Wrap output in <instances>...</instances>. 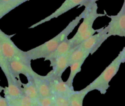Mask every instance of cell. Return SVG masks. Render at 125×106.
I'll list each match as a JSON object with an SVG mask.
<instances>
[{"mask_svg": "<svg viewBox=\"0 0 125 106\" xmlns=\"http://www.w3.org/2000/svg\"><path fill=\"white\" fill-rule=\"evenodd\" d=\"M83 18V14L81 13L79 16L73 20L65 29H63L54 38L39 46L27 51L26 53L29 59L31 60H35L38 59L45 58L51 53H52L61 43L67 39L70 34L74 30Z\"/></svg>", "mask_w": 125, "mask_h": 106, "instance_id": "obj_1", "label": "cell"}, {"mask_svg": "<svg viewBox=\"0 0 125 106\" xmlns=\"http://www.w3.org/2000/svg\"><path fill=\"white\" fill-rule=\"evenodd\" d=\"M122 63V59L118 55L96 79L83 90L88 93L92 91L98 90L101 94H106L110 87V82L117 74Z\"/></svg>", "mask_w": 125, "mask_h": 106, "instance_id": "obj_2", "label": "cell"}, {"mask_svg": "<svg viewBox=\"0 0 125 106\" xmlns=\"http://www.w3.org/2000/svg\"><path fill=\"white\" fill-rule=\"evenodd\" d=\"M12 36L7 35L0 29V45L6 58L9 62L18 61L31 66V60L28 57L26 52L20 50L14 44L11 39Z\"/></svg>", "mask_w": 125, "mask_h": 106, "instance_id": "obj_3", "label": "cell"}, {"mask_svg": "<svg viewBox=\"0 0 125 106\" xmlns=\"http://www.w3.org/2000/svg\"><path fill=\"white\" fill-rule=\"evenodd\" d=\"M96 1L97 0H89L84 4L85 9L82 12L83 14V22L73 36L74 38L92 29L93 25L95 20L98 17L104 15V14L98 13V5Z\"/></svg>", "mask_w": 125, "mask_h": 106, "instance_id": "obj_4", "label": "cell"}, {"mask_svg": "<svg viewBox=\"0 0 125 106\" xmlns=\"http://www.w3.org/2000/svg\"><path fill=\"white\" fill-rule=\"evenodd\" d=\"M111 21L104 28L107 37L117 36L125 38V3H123L120 12L115 15H107Z\"/></svg>", "mask_w": 125, "mask_h": 106, "instance_id": "obj_5", "label": "cell"}, {"mask_svg": "<svg viewBox=\"0 0 125 106\" xmlns=\"http://www.w3.org/2000/svg\"><path fill=\"white\" fill-rule=\"evenodd\" d=\"M88 1L89 0H65L62 3V4L56 11H54L53 13H51V15H50L48 17H46V18H43L42 20L38 22L37 23L32 25L31 26L29 27V28H35V27L38 26L39 25H40L43 24V23H45V22H49V21L53 19V18H57L59 16L62 15V14L66 13L67 12L69 11L70 10L72 9L74 7H77V6H84V4Z\"/></svg>", "mask_w": 125, "mask_h": 106, "instance_id": "obj_6", "label": "cell"}, {"mask_svg": "<svg viewBox=\"0 0 125 106\" xmlns=\"http://www.w3.org/2000/svg\"><path fill=\"white\" fill-rule=\"evenodd\" d=\"M46 77L53 95L61 96L68 99L74 92L73 88L70 87L65 82L62 80V78L52 77L48 74L46 75Z\"/></svg>", "mask_w": 125, "mask_h": 106, "instance_id": "obj_7", "label": "cell"}, {"mask_svg": "<svg viewBox=\"0 0 125 106\" xmlns=\"http://www.w3.org/2000/svg\"><path fill=\"white\" fill-rule=\"evenodd\" d=\"M108 38L104 28L98 29L97 34H95L90 38L78 45L83 50L93 54L99 49L101 44Z\"/></svg>", "mask_w": 125, "mask_h": 106, "instance_id": "obj_8", "label": "cell"}, {"mask_svg": "<svg viewBox=\"0 0 125 106\" xmlns=\"http://www.w3.org/2000/svg\"><path fill=\"white\" fill-rule=\"evenodd\" d=\"M73 50V49H72L66 54L57 58L53 63L50 65V66L52 67V69L48 74L52 77L62 78V74L67 69V67H69L70 58Z\"/></svg>", "mask_w": 125, "mask_h": 106, "instance_id": "obj_9", "label": "cell"}, {"mask_svg": "<svg viewBox=\"0 0 125 106\" xmlns=\"http://www.w3.org/2000/svg\"><path fill=\"white\" fill-rule=\"evenodd\" d=\"M31 77L37 90L39 96L50 97L53 95L46 76H42L36 74L34 76Z\"/></svg>", "mask_w": 125, "mask_h": 106, "instance_id": "obj_10", "label": "cell"}, {"mask_svg": "<svg viewBox=\"0 0 125 106\" xmlns=\"http://www.w3.org/2000/svg\"><path fill=\"white\" fill-rule=\"evenodd\" d=\"M11 71L13 76L17 79H20V74H23L28 77H33L36 74V72L32 69L31 66H28L24 63L18 61H12L9 62Z\"/></svg>", "mask_w": 125, "mask_h": 106, "instance_id": "obj_11", "label": "cell"}, {"mask_svg": "<svg viewBox=\"0 0 125 106\" xmlns=\"http://www.w3.org/2000/svg\"><path fill=\"white\" fill-rule=\"evenodd\" d=\"M73 48H72L70 39H67L62 43H61L52 53L46 56L45 58V61H47V60L50 61L51 63L50 65H51L57 58L66 54L68 52L70 51Z\"/></svg>", "mask_w": 125, "mask_h": 106, "instance_id": "obj_12", "label": "cell"}, {"mask_svg": "<svg viewBox=\"0 0 125 106\" xmlns=\"http://www.w3.org/2000/svg\"><path fill=\"white\" fill-rule=\"evenodd\" d=\"M0 67L7 79L8 84L9 83L21 84L22 82H21L20 80L17 79L13 76V74L11 71L9 62L7 61V59L4 55L2 49H1V45H0Z\"/></svg>", "mask_w": 125, "mask_h": 106, "instance_id": "obj_13", "label": "cell"}, {"mask_svg": "<svg viewBox=\"0 0 125 106\" xmlns=\"http://www.w3.org/2000/svg\"><path fill=\"white\" fill-rule=\"evenodd\" d=\"M28 83H21V92L24 95L34 100L37 101L40 98L37 90L31 77H28Z\"/></svg>", "mask_w": 125, "mask_h": 106, "instance_id": "obj_14", "label": "cell"}, {"mask_svg": "<svg viewBox=\"0 0 125 106\" xmlns=\"http://www.w3.org/2000/svg\"><path fill=\"white\" fill-rule=\"evenodd\" d=\"M5 98H17L23 94L21 92V84L9 83L3 89Z\"/></svg>", "mask_w": 125, "mask_h": 106, "instance_id": "obj_15", "label": "cell"}, {"mask_svg": "<svg viewBox=\"0 0 125 106\" xmlns=\"http://www.w3.org/2000/svg\"><path fill=\"white\" fill-rule=\"evenodd\" d=\"M28 1V0H15L10 2H0V20L12 10Z\"/></svg>", "mask_w": 125, "mask_h": 106, "instance_id": "obj_16", "label": "cell"}, {"mask_svg": "<svg viewBox=\"0 0 125 106\" xmlns=\"http://www.w3.org/2000/svg\"><path fill=\"white\" fill-rule=\"evenodd\" d=\"M6 99L9 105L15 104L19 106H36L38 105L37 101L31 99L23 94L19 98H6Z\"/></svg>", "mask_w": 125, "mask_h": 106, "instance_id": "obj_17", "label": "cell"}, {"mask_svg": "<svg viewBox=\"0 0 125 106\" xmlns=\"http://www.w3.org/2000/svg\"><path fill=\"white\" fill-rule=\"evenodd\" d=\"M86 58H84L83 60H80V61H76V62L72 64L70 67V76L67 80L66 81L65 83L69 86L70 87H72L73 88V83L74 81V78H75L77 74L79 73L81 71V67L83 66V63H84L85 60Z\"/></svg>", "mask_w": 125, "mask_h": 106, "instance_id": "obj_18", "label": "cell"}, {"mask_svg": "<svg viewBox=\"0 0 125 106\" xmlns=\"http://www.w3.org/2000/svg\"><path fill=\"white\" fill-rule=\"evenodd\" d=\"M87 92L82 90L80 91H74L68 98L70 106H83V101Z\"/></svg>", "mask_w": 125, "mask_h": 106, "instance_id": "obj_19", "label": "cell"}, {"mask_svg": "<svg viewBox=\"0 0 125 106\" xmlns=\"http://www.w3.org/2000/svg\"><path fill=\"white\" fill-rule=\"evenodd\" d=\"M98 32V29H95L94 28L90 29V30L87 31L85 32V33H83V34H80L78 36L76 37V38H73L70 39V41L72 42V48H75L78 47V45H80L81 43L86 40L87 39H89V38L92 36L94 35L96 33Z\"/></svg>", "mask_w": 125, "mask_h": 106, "instance_id": "obj_20", "label": "cell"}, {"mask_svg": "<svg viewBox=\"0 0 125 106\" xmlns=\"http://www.w3.org/2000/svg\"><path fill=\"white\" fill-rule=\"evenodd\" d=\"M90 55V53L83 50L79 47L73 48V52L71 54L69 61V67L76 61H80L84 58H87Z\"/></svg>", "mask_w": 125, "mask_h": 106, "instance_id": "obj_21", "label": "cell"}, {"mask_svg": "<svg viewBox=\"0 0 125 106\" xmlns=\"http://www.w3.org/2000/svg\"><path fill=\"white\" fill-rule=\"evenodd\" d=\"M37 102L40 106H52L54 104V95L50 97H40Z\"/></svg>", "mask_w": 125, "mask_h": 106, "instance_id": "obj_22", "label": "cell"}, {"mask_svg": "<svg viewBox=\"0 0 125 106\" xmlns=\"http://www.w3.org/2000/svg\"><path fill=\"white\" fill-rule=\"evenodd\" d=\"M54 105L56 106H70L69 100L68 98L61 96L54 95Z\"/></svg>", "mask_w": 125, "mask_h": 106, "instance_id": "obj_23", "label": "cell"}, {"mask_svg": "<svg viewBox=\"0 0 125 106\" xmlns=\"http://www.w3.org/2000/svg\"><path fill=\"white\" fill-rule=\"evenodd\" d=\"M4 88L0 86V106H9L8 103L4 97H2L1 95V93L3 91Z\"/></svg>", "mask_w": 125, "mask_h": 106, "instance_id": "obj_24", "label": "cell"}, {"mask_svg": "<svg viewBox=\"0 0 125 106\" xmlns=\"http://www.w3.org/2000/svg\"><path fill=\"white\" fill-rule=\"evenodd\" d=\"M121 59H122V63H125V46L123 48V49L122 50V51L120 52V53H119Z\"/></svg>", "mask_w": 125, "mask_h": 106, "instance_id": "obj_25", "label": "cell"}, {"mask_svg": "<svg viewBox=\"0 0 125 106\" xmlns=\"http://www.w3.org/2000/svg\"><path fill=\"white\" fill-rule=\"evenodd\" d=\"M15 1V0H0V2H10V1Z\"/></svg>", "mask_w": 125, "mask_h": 106, "instance_id": "obj_26", "label": "cell"}, {"mask_svg": "<svg viewBox=\"0 0 125 106\" xmlns=\"http://www.w3.org/2000/svg\"><path fill=\"white\" fill-rule=\"evenodd\" d=\"M9 106H19L15 105V104H10V105H9Z\"/></svg>", "mask_w": 125, "mask_h": 106, "instance_id": "obj_27", "label": "cell"}, {"mask_svg": "<svg viewBox=\"0 0 125 106\" xmlns=\"http://www.w3.org/2000/svg\"><path fill=\"white\" fill-rule=\"evenodd\" d=\"M123 3H125V0H124V2H123Z\"/></svg>", "mask_w": 125, "mask_h": 106, "instance_id": "obj_28", "label": "cell"}, {"mask_svg": "<svg viewBox=\"0 0 125 106\" xmlns=\"http://www.w3.org/2000/svg\"><path fill=\"white\" fill-rule=\"evenodd\" d=\"M36 106H39V104H38V105H37Z\"/></svg>", "mask_w": 125, "mask_h": 106, "instance_id": "obj_29", "label": "cell"}, {"mask_svg": "<svg viewBox=\"0 0 125 106\" xmlns=\"http://www.w3.org/2000/svg\"><path fill=\"white\" fill-rule=\"evenodd\" d=\"M55 106V105H54H54H53V106Z\"/></svg>", "mask_w": 125, "mask_h": 106, "instance_id": "obj_30", "label": "cell"}, {"mask_svg": "<svg viewBox=\"0 0 125 106\" xmlns=\"http://www.w3.org/2000/svg\"><path fill=\"white\" fill-rule=\"evenodd\" d=\"M28 1H29V0H28Z\"/></svg>", "mask_w": 125, "mask_h": 106, "instance_id": "obj_31", "label": "cell"}]
</instances>
